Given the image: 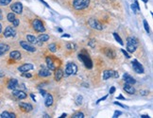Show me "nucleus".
<instances>
[{
	"mask_svg": "<svg viewBox=\"0 0 153 118\" xmlns=\"http://www.w3.org/2000/svg\"><path fill=\"white\" fill-rule=\"evenodd\" d=\"M138 47V40L134 37H128L127 39V51L130 53L135 52Z\"/></svg>",
	"mask_w": 153,
	"mask_h": 118,
	"instance_id": "nucleus-1",
	"label": "nucleus"
},
{
	"mask_svg": "<svg viewBox=\"0 0 153 118\" xmlns=\"http://www.w3.org/2000/svg\"><path fill=\"white\" fill-rule=\"evenodd\" d=\"M90 5V0H73V7L76 11L86 9Z\"/></svg>",
	"mask_w": 153,
	"mask_h": 118,
	"instance_id": "nucleus-2",
	"label": "nucleus"
},
{
	"mask_svg": "<svg viewBox=\"0 0 153 118\" xmlns=\"http://www.w3.org/2000/svg\"><path fill=\"white\" fill-rule=\"evenodd\" d=\"M77 73V66L74 62H68L66 65L65 72L63 73L64 76H69L72 75H76Z\"/></svg>",
	"mask_w": 153,
	"mask_h": 118,
	"instance_id": "nucleus-3",
	"label": "nucleus"
},
{
	"mask_svg": "<svg viewBox=\"0 0 153 118\" xmlns=\"http://www.w3.org/2000/svg\"><path fill=\"white\" fill-rule=\"evenodd\" d=\"M78 60L81 61L83 62L84 66L88 69H91L93 67V62H92V60L90 59V57L88 55H84L82 53L78 54Z\"/></svg>",
	"mask_w": 153,
	"mask_h": 118,
	"instance_id": "nucleus-4",
	"label": "nucleus"
},
{
	"mask_svg": "<svg viewBox=\"0 0 153 118\" xmlns=\"http://www.w3.org/2000/svg\"><path fill=\"white\" fill-rule=\"evenodd\" d=\"M32 28L33 29L37 32H41L43 33L45 31V28H44L43 22L39 19H34L32 21Z\"/></svg>",
	"mask_w": 153,
	"mask_h": 118,
	"instance_id": "nucleus-5",
	"label": "nucleus"
},
{
	"mask_svg": "<svg viewBox=\"0 0 153 118\" xmlns=\"http://www.w3.org/2000/svg\"><path fill=\"white\" fill-rule=\"evenodd\" d=\"M88 25H89L92 28L97 29V30H102V29H103V26H102V25L97 21V19H96V18H91V19H89Z\"/></svg>",
	"mask_w": 153,
	"mask_h": 118,
	"instance_id": "nucleus-6",
	"label": "nucleus"
},
{
	"mask_svg": "<svg viewBox=\"0 0 153 118\" xmlns=\"http://www.w3.org/2000/svg\"><path fill=\"white\" fill-rule=\"evenodd\" d=\"M131 63H132L133 70H134L137 74H143V73H144V67H143V65L141 64L137 60H133Z\"/></svg>",
	"mask_w": 153,
	"mask_h": 118,
	"instance_id": "nucleus-7",
	"label": "nucleus"
},
{
	"mask_svg": "<svg viewBox=\"0 0 153 118\" xmlns=\"http://www.w3.org/2000/svg\"><path fill=\"white\" fill-rule=\"evenodd\" d=\"M11 11H13L14 13H17V14H21L23 11V5L21 2H15L11 5Z\"/></svg>",
	"mask_w": 153,
	"mask_h": 118,
	"instance_id": "nucleus-8",
	"label": "nucleus"
},
{
	"mask_svg": "<svg viewBox=\"0 0 153 118\" xmlns=\"http://www.w3.org/2000/svg\"><path fill=\"white\" fill-rule=\"evenodd\" d=\"M16 35V30L13 27H7L4 31V37L6 38H11V37H15Z\"/></svg>",
	"mask_w": 153,
	"mask_h": 118,
	"instance_id": "nucleus-9",
	"label": "nucleus"
},
{
	"mask_svg": "<svg viewBox=\"0 0 153 118\" xmlns=\"http://www.w3.org/2000/svg\"><path fill=\"white\" fill-rule=\"evenodd\" d=\"M20 45L22 46L25 50H27V51H28V52H35V51H36V48H35L30 43H28V42L21 41V42H20Z\"/></svg>",
	"mask_w": 153,
	"mask_h": 118,
	"instance_id": "nucleus-10",
	"label": "nucleus"
},
{
	"mask_svg": "<svg viewBox=\"0 0 153 118\" xmlns=\"http://www.w3.org/2000/svg\"><path fill=\"white\" fill-rule=\"evenodd\" d=\"M12 95L16 97L17 99H25L27 97V94L24 92V91H21V90H12Z\"/></svg>",
	"mask_w": 153,
	"mask_h": 118,
	"instance_id": "nucleus-11",
	"label": "nucleus"
},
{
	"mask_svg": "<svg viewBox=\"0 0 153 118\" xmlns=\"http://www.w3.org/2000/svg\"><path fill=\"white\" fill-rule=\"evenodd\" d=\"M44 97H45V98H44V105H45L46 107L52 106V105H53V102H54V99H53L52 95L46 93L45 96H44Z\"/></svg>",
	"mask_w": 153,
	"mask_h": 118,
	"instance_id": "nucleus-12",
	"label": "nucleus"
},
{
	"mask_svg": "<svg viewBox=\"0 0 153 118\" xmlns=\"http://www.w3.org/2000/svg\"><path fill=\"white\" fill-rule=\"evenodd\" d=\"M32 69H33V64H31V63H25V64H22L21 66L18 67V71L21 72V73L28 72L29 70H32Z\"/></svg>",
	"mask_w": 153,
	"mask_h": 118,
	"instance_id": "nucleus-13",
	"label": "nucleus"
},
{
	"mask_svg": "<svg viewBox=\"0 0 153 118\" xmlns=\"http://www.w3.org/2000/svg\"><path fill=\"white\" fill-rule=\"evenodd\" d=\"M45 62H46V65H47V67H48L49 70L55 71L56 66H55L54 62H53V60H52V58H51L50 56H47V57L45 58Z\"/></svg>",
	"mask_w": 153,
	"mask_h": 118,
	"instance_id": "nucleus-14",
	"label": "nucleus"
},
{
	"mask_svg": "<svg viewBox=\"0 0 153 118\" xmlns=\"http://www.w3.org/2000/svg\"><path fill=\"white\" fill-rule=\"evenodd\" d=\"M19 107L22 109L23 111H31L33 110V107L31 104H29V103H25V102H20L19 103Z\"/></svg>",
	"mask_w": 153,
	"mask_h": 118,
	"instance_id": "nucleus-15",
	"label": "nucleus"
},
{
	"mask_svg": "<svg viewBox=\"0 0 153 118\" xmlns=\"http://www.w3.org/2000/svg\"><path fill=\"white\" fill-rule=\"evenodd\" d=\"M124 91H126V93H128L129 95H133L135 93V88L133 87L132 84H129V83H125V85L123 87Z\"/></svg>",
	"mask_w": 153,
	"mask_h": 118,
	"instance_id": "nucleus-16",
	"label": "nucleus"
},
{
	"mask_svg": "<svg viewBox=\"0 0 153 118\" xmlns=\"http://www.w3.org/2000/svg\"><path fill=\"white\" fill-rule=\"evenodd\" d=\"M38 75H39V76H41V77L49 76H51V70H49L48 68H42V69L39 71Z\"/></svg>",
	"mask_w": 153,
	"mask_h": 118,
	"instance_id": "nucleus-17",
	"label": "nucleus"
},
{
	"mask_svg": "<svg viewBox=\"0 0 153 118\" xmlns=\"http://www.w3.org/2000/svg\"><path fill=\"white\" fill-rule=\"evenodd\" d=\"M123 80L126 82V83H129V84H135L136 83V80L132 77V76H131L129 75V74H124L123 75Z\"/></svg>",
	"mask_w": 153,
	"mask_h": 118,
	"instance_id": "nucleus-18",
	"label": "nucleus"
},
{
	"mask_svg": "<svg viewBox=\"0 0 153 118\" xmlns=\"http://www.w3.org/2000/svg\"><path fill=\"white\" fill-rule=\"evenodd\" d=\"M17 87H18V80L15 78H11L8 83V88L10 90H15L17 89Z\"/></svg>",
	"mask_w": 153,
	"mask_h": 118,
	"instance_id": "nucleus-19",
	"label": "nucleus"
},
{
	"mask_svg": "<svg viewBox=\"0 0 153 118\" xmlns=\"http://www.w3.org/2000/svg\"><path fill=\"white\" fill-rule=\"evenodd\" d=\"M104 52H105V55L108 58H110V59H114L116 57V54H115V52L111 48H105Z\"/></svg>",
	"mask_w": 153,
	"mask_h": 118,
	"instance_id": "nucleus-20",
	"label": "nucleus"
},
{
	"mask_svg": "<svg viewBox=\"0 0 153 118\" xmlns=\"http://www.w3.org/2000/svg\"><path fill=\"white\" fill-rule=\"evenodd\" d=\"M55 79L57 80V81H60L62 78H63V71L61 69V68H59V69H55Z\"/></svg>",
	"mask_w": 153,
	"mask_h": 118,
	"instance_id": "nucleus-21",
	"label": "nucleus"
},
{
	"mask_svg": "<svg viewBox=\"0 0 153 118\" xmlns=\"http://www.w3.org/2000/svg\"><path fill=\"white\" fill-rule=\"evenodd\" d=\"M48 39H49V35H48V34H41V35L37 38L38 42H40V43H38V44H40V45H41L43 43L46 42V41H48Z\"/></svg>",
	"mask_w": 153,
	"mask_h": 118,
	"instance_id": "nucleus-22",
	"label": "nucleus"
},
{
	"mask_svg": "<svg viewBox=\"0 0 153 118\" xmlns=\"http://www.w3.org/2000/svg\"><path fill=\"white\" fill-rule=\"evenodd\" d=\"M10 49V46L6 43H0V56L6 54Z\"/></svg>",
	"mask_w": 153,
	"mask_h": 118,
	"instance_id": "nucleus-23",
	"label": "nucleus"
},
{
	"mask_svg": "<svg viewBox=\"0 0 153 118\" xmlns=\"http://www.w3.org/2000/svg\"><path fill=\"white\" fill-rule=\"evenodd\" d=\"M113 72H114L113 70H105L103 72V79L107 80V79H109L110 77L113 76Z\"/></svg>",
	"mask_w": 153,
	"mask_h": 118,
	"instance_id": "nucleus-24",
	"label": "nucleus"
},
{
	"mask_svg": "<svg viewBox=\"0 0 153 118\" xmlns=\"http://www.w3.org/2000/svg\"><path fill=\"white\" fill-rule=\"evenodd\" d=\"M10 58L12 60H20L21 59V53L19 51H12L10 54Z\"/></svg>",
	"mask_w": 153,
	"mask_h": 118,
	"instance_id": "nucleus-25",
	"label": "nucleus"
},
{
	"mask_svg": "<svg viewBox=\"0 0 153 118\" xmlns=\"http://www.w3.org/2000/svg\"><path fill=\"white\" fill-rule=\"evenodd\" d=\"M27 40L28 43H30L31 44H35V43H38V40L35 36L33 35H27Z\"/></svg>",
	"mask_w": 153,
	"mask_h": 118,
	"instance_id": "nucleus-26",
	"label": "nucleus"
},
{
	"mask_svg": "<svg viewBox=\"0 0 153 118\" xmlns=\"http://www.w3.org/2000/svg\"><path fill=\"white\" fill-rule=\"evenodd\" d=\"M2 118H15L16 117V115L14 114V113H12V112H8V111H3L2 113H1V115H0Z\"/></svg>",
	"mask_w": 153,
	"mask_h": 118,
	"instance_id": "nucleus-27",
	"label": "nucleus"
},
{
	"mask_svg": "<svg viewBox=\"0 0 153 118\" xmlns=\"http://www.w3.org/2000/svg\"><path fill=\"white\" fill-rule=\"evenodd\" d=\"M16 17H15V14H14V12H10V13H8V15H7V19H8V21L12 23V21L15 19Z\"/></svg>",
	"mask_w": 153,
	"mask_h": 118,
	"instance_id": "nucleus-28",
	"label": "nucleus"
},
{
	"mask_svg": "<svg viewBox=\"0 0 153 118\" xmlns=\"http://www.w3.org/2000/svg\"><path fill=\"white\" fill-rule=\"evenodd\" d=\"M112 35H113V37H114V39L116 40V42H118V43H120L121 45H123L124 44V43H123V41H122V39L120 38V36L117 34L116 32H113L112 33Z\"/></svg>",
	"mask_w": 153,
	"mask_h": 118,
	"instance_id": "nucleus-29",
	"label": "nucleus"
},
{
	"mask_svg": "<svg viewBox=\"0 0 153 118\" xmlns=\"http://www.w3.org/2000/svg\"><path fill=\"white\" fill-rule=\"evenodd\" d=\"M66 47H67V49H73V50H76V43H68L67 44H66Z\"/></svg>",
	"mask_w": 153,
	"mask_h": 118,
	"instance_id": "nucleus-30",
	"label": "nucleus"
},
{
	"mask_svg": "<svg viewBox=\"0 0 153 118\" xmlns=\"http://www.w3.org/2000/svg\"><path fill=\"white\" fill-rule=\"evenodd\" d=\"M82 101H83V97H82V96H77V97H76V104L77 105V106H80L81 104H82Z\"/></svg>",
	"mask_w": 153,
	"mask_h": 118,
	"instance_id": "nucleus-31",
	"label": "nucleus"
},
{
	"mask_svg": "<svg viewBox=\"0 0 153 118\" xmlns=\"http://www.w3.org/2000/svg\"><path fill=\"white\" fill-rule=\"evenodd\" d=\"M73 117L74 118H84V113L81 112V111H77L76 113L73 114Z\"/></svg>",
	"mask_w": 153,
	"mask_h": 118,
	"instance_id": "nucleus-32",
	"label": "nucleus"
},
{
	"mask_svg": "<svg viewBox=\"0 0 153 118\" xmlns=\"http://www.w3.org/2000/svg\"><path fill=\"white\" fill-rule=\"evenodd\" d=\"M143 23H144V28H145L146 31L149 34V32H150V29H149V25H148V23L146 22V20H144V21H143Z\"/></svg>",
	"mask_w": 153,
	"mask_h": 118,
	"instance_id": "nucleus-33",
	"label": "nucleus"
},
{
	"mask_svg": "<svg viewBox=\"0 0 153 118\" xmlns=\"http://www.w3.org/2000/svg\"><path fill=\"white\" fill-rule=\"evenodd\" d=\"M48 49L51 51V52H56V50H57V46H56V44L55 43H50L49 45H48Z\"/></svg>",
	"mask_w": 153,
	"mask_h": 118,
	"instance_id": "nucleus-34",
	"label": "nucleus"
},
{
	"mask_svg": "<svg viewBox=\"0 0 153 118\" xmlns=\"http://www.w3.org/2000/svg\"><path fill=\"white\" fill-rule=\"evenodd\" d=\"M12 0H0V6H8Z\"/></svg>",
	"mask_w": 153,
	"mask_h": 118,
	"instance_id": "nucleus-35",
	"label": "nucleus"
},
{
	"mask_svg": "<svg viewBox=\"0 0 153 118\" xmlns=\"http://www.w3.org/2000/svg\"><path fill=\"white\" fill-rule=\"evenodd\" d=\"M12 26H13V27H18V26H19V19L15 18V19L12 21Z\"/></svg>",
	"mask_w": 153,
	"mask_h": 118,
	"instance_id": "nucleus-36",
	"label": "nucleus"
},
{
	"mask_svg": "<svg viewBox=\"0 0 153 118\" xmlns=\"http://www.w3.org/2000/svg\"><path fill=\"white\" fill-rule=\"evenodd\" d=\"M121 114H122V112H121V111H114V113H113V116H112V117L117 118L118 116H120Z\"/></svg>",
	"mask_w": 153,
	"mask_h": 118,
	"instance_id": "nucleus-37",
	"label": "nucleus"
},
{
	"mask_svg": "<svg viewBox=\"0 0 153 118\" xmlns=\"http://www.w3.org/2000/svg\"><path fill=\"white\" fill-rule=\"evenodd\" d=\"M88 43H89V45H90L92 48H95V47H96V42H95V40H91Z\"/></svg>",
	"mask_w": 153,
	"mask_h": 118,
	"instance_id": "nucleus-38",
	"label": "nucleus"
},
{
	"mask_svg": "<svg viewBox=\"0 0 153 118\" xmlns=\"http://www.w3.org/2000/svg\"><path fill=\"white\" fill-rule=\"evenodd\" d=\"M121 51H122V53L124 54V56H125L127 59H130V58H131V56L129 55V53H128V52H127L125 49H121Z\"/></svg>",
	"mask_w": 153,
	"mask_h": 118,
	"instance_id": "nucleus-39",
	"label": "nucleus"
},
{
	"mask_svg": "<svg viewBox=\"0 0 153 118\" xmlns=\"http://www.w3.org/2000/svg\"><path fill=\"white\" fill-rule=\"evenodd\" d=\"M23 76H25V77H31L32 76H31V74H29V73H28V72H25V73H23Z\"/></svg>",
	"mask_w": 153,
	"mask_h": 118,
	"instance_id": "nucleus-40",
	"label": "nucleus"
},
{
	"mask_svg": "<svg viewBox=\"0 0 153 118\" xmlns=\"http://www.w3.org/2000/svg\"><path fill=\"white\" fill-rule=\"evenodd\" d=\"M131 10H132V11H133V12H134V13H136V12H137V8H136V6H135V4H132V5H131Z\"/></svg>",
	"mask_w": 153,
	"mask_h": 118,
	"instance_id": "nucleus-41",
	"label": "nucleus"
},
{
	"mask_svg": "<svg viewBox=\"0 0 153 118\" xmlns=\"http://www.w3.org/2000/svg\"><path fill=\"white\" fill-rule=\"evenodd\" d=\"M39 90H40V93H41V95H42L43 97H44V96H45V94H46V92H45L44 90H43L42 88H41V89H39Z\"/></svg>",
	"mask_w": 153,
	"mask_h": 118,
	"instance_id": "nucleus-42",
	"label": "nucleus"
},
{
	"mask_svg": "<svg viewBox=\"0 0 153 118\" xmlns=\"http://www.w3.org/2000/svg\"><path fill=\"white\" fill-rule=\"evenodd\" d=\"M115 92V87H111L110 89V94H113Z\"/></svg>",
	"mask_w": 153,
	"mask_h": 118,
	"instance_id": "nucleus-43",
	"label": "nucleus"
},
{
	"mask_svg": "<svg viewBox=\"0 0 153 118\" xmlns=\"http://www.w3.org/2000/svg\"><path fill=\"white\" fill-rule=\"evenodd\" d=\"M119 76V74H118V72H116V71H114L113 72V77H115V78H117Z\"/></svg>",
	"mask_w": 153,
	"mask_h": 118,
	"instance_id": "nucleus-44",
	"label": "nucleus"
},
{
	"mask_svg": "<svg viewBox=\"0 0 153 118\" xmlns=\"http://www.w3.org/2000/svg\"><path fill=\"white\" fill-rule=\"evenodd\" d=\"M40 1H41V2H42V3L44 4L45 7H47V8H50V7H49V5H48V4H47V3L45 2V1H44V0H40Z\"/></svg>",
	"mask_w": 153,
	"mask_h": 118,
	"instance_id": "nucleus-45",
	"label": "nucleus"
},
{
	"mask_svg": "<svg viewBox=\"0 0 153 118\" xmlns=\"http://www.w3.org/2000/svg\"><path fill=\"white\" fill-rule=\"evenodd\" d=\"M142 96H146L147 94H148V92L147 91H141V93H140Z\"/></svg>",
	"mask_w": 153,
	"mask_h": 118,
	"instance_id": "nucleus-46",
	"label": "nucleus"
},
{
	"mask_svg": "<svg viewBox=\"0 0 153 118\" xmlns=\"http://www.w3.org/2000/svg\"><path fill=\"white\" fill-rule=\"evenodd\" d=\"M114 104H115V105H118V106H120V107H122V108H127L125 105H122V104L119 103V102H114Z\"/></svg>",
	"mask_w": 153,
	"mask_h": 118,
	"instance_id": "nucleus-47",
	"label": "nucleus"
},
{
	"mask_svg": "<svg viewBox=\"0 0 153 118\" xmlns=\"http://www.w3.org/2000/svg\"><path fill=\"white\" fill-rule=\"evenodd\" d=\"M106 98H107V96H105V97H102V98H100L99 100H97V104H98V103H99V102H100V101H102V100H104V99H106Z\"/></svg>",
	"mask_w": 153,
	"mask_h": 118,
	"instance_id": "nucleus-48",
	"label": "nucleus"
},
{
	"mask_svg": "<svg viewBox=\"0 0 153 118\" xmlns=\"http://www.w3.org/2000/svg\"><path fill=\"white\" fill-rule=\"evenodd\" d=\"M47 83H42V84H40V85H38V89H41V88H43L44 85H46Z\"/></svg>",
	"mask_w": 153,
	"mask_h": 118,
	"instance_id": "nucleus-49",
	"label": "nucleus"
},
{
	"mask_svg": "<svg viewBox=\"0 0 153 118\" xmlns=\"http://www.w3.org/2000/svg\"><path fill=\"white\" fill-rule=\"evenodd\" d=\"M30 97H31L33 101H34V102H36V98H35V97H34V95H33V94H30Z\"/></svg>",
	"mask_w": 153,
	"mask_h": 118,
	"instance_id": "nucleus-50",
	"label": "nucleus"
},
{
	"mask_svg": "<svg viewBox=\"0 0 153 118\" xmlns=\"http://www.w3.org/2000/svg\"><path fill=\"white\" fill-rule=\"evenodd\" d=\"M141 117L142 118H150V116L147 115V114H144V115H141Z\"/></svg>",
	"mask_w": 153,
	"mask_h": 118,
	"instance_id": "nucleus-51",
	"label": "nucleus"
},
{
	"mask_svg": "<svg viewBox=\"0 0 153 118\" xmlns=\"http://www.w3.org/2000/svg\"><path fill=\"white\" fill-rule=\"evenodd\" d=\"M66 115H67L66 113H63V114L60 116V118H64V117H66Z\"/></svg>",
	"mask_w": 153,
	"mask_h": 118,
	"instance_id": "nucleus-52",
	"label": "nucleus"
},
{
	"mask_svg": "<svg viewBox=\"0 0 153 118\" xmlns=\"http://www.w3.org/2000/svg\"><path fill=\"white\" fill-rule=\"evenodd\" d=\"M62 37H63V38H64V37H68V38H69V37H70V35H69V34H63Z\"/></svg>",
	"mask_w": 153,
	"mask_h": 118,
	"instance_id": "nucleus-53",
	"label": "nucleus"
},
{
	"mask_svg": "<svg viewBox=\"0 0 153 118\" xmlns=\"http://www.w3.org/2000/svg\"><path fill=\"white\" fill-rule=\"evenodd\" d=\"M117 99H122V100H124V99H125V97H122V96H119V97H117Z\"/></svg>",
	"mask_w": 153,
	"mask_h": 118,
	"instance_id": "nucleus-54",
	"label": "nucleus"
},
{
	"mask_svg": "<svg viewBox=\"0 0 153 118\" xmlns=\"http://www.w3.org/2000/svg\"><path fill=\"white\" fill-rule=\"evenodd\" d=\"M3 19V15H2V11L0 10V20H2Z\"/></svg>",
	"mask_w": 153,
	"mask_h": 118,
	"instance_id": "nucleus-55",
	"label": "nucleus"
},
{
	"mask_svg": "<svg viewBox=\"0 0 153 118\" xmlns=\"http://www.w3.org/2000/svg\"><path fill=\"white\" fill-rule=\"evenodd\" d=\"M2 76H4V73L0 71V77H2Z\"/></svg>",
	"mask_w": 153,
	"mask_h": 118,
	"instance_id": "nucleus-56",
	"label": "nucleus"
},
{
	"mask_svg": "<svg viewBox=\"0 0 153 118\" xmlns=\"http://www.w3.org/2000/svg\"><path fill=\"white\" fill-rule=\"evenodd\" d=\"M44 117H45V118H48V117H49V115H48V114H44Z\"/></svg>",
	"mask_w": 153,
	"mask_h": 118,
	"instance_id": "nucleus-57",
	"label": "nucleus"
},
{
	"mask_svg": "<svg viewBox=\"0 0 153 118\" xmlns=\"http://www.w3.org/2000/svg\"><path fill=\"white\" fill-rule=\"evenodd\" d=\"M143 2H145V3H147L148 2V0H142Z\"/></svg>",
	"mask_w": 153,
	"mask_h": 118,
	"instance_id": "nucleus-58",
	"label": "nucleus"
},
{
	"mask_svg": "<svg viewBox=\"0 0 153 118\" xmlns=\"http://www.w3.org/2000/svg\"><path fill=\"white\" fill-rule=\"evenodd\" d=\"M2 31V26H1V24H0V33Z\"/></svg>",
	"mask_w": 153,
	"mask_h": 118,
	"instance_id": "nucleus-59",
	"label": "nucleus"
}]
</instances>
